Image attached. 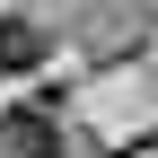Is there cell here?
Masks as SVG:
<instances>
[{
    "label": "cell",
    "mask_w": 158,
    "mask_h": 158,
    "mask_svg": "<svg viewBox=\"0 0 158 158\" xmlns=\"http://www.w3.org/2000/svg\"><path fill=\"white\" fill-rule=\"evenodd\" d=\"M35 62H44V27L0 18V70H35Z\"/></svg>",
    "instance_id": "cell-2"
},
{
    "label": "cell",
    "mask_w": 158,
    "mask_h": 158,
    "mask_svg": "<svg viewBox=\"0 0 158 158\" xmlns=\"http://www.w3.org/2000/svg\"><path fill=\"white\" fill-rule=\"evenodd\" d=\"M0 158H62V132H53L35 106H18L9 123H0Z\"/></svg>",
    "instance_id": "cell-1"
}]
</instances>
